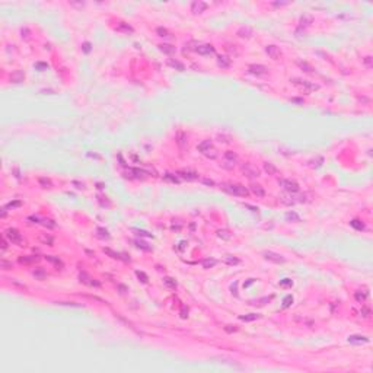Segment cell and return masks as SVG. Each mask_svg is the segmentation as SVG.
I'll return each instance as SVG.
<instances>
[{"mask_svg": "<svg viewBox=\"0 0 373 373\" xmlns=\"http://www.w3.org/2000/svg\"><path fill=\"white\" fill-rule=\"evenodd\" d=\"M223 190H226L227 192H230V194H233V195H238V197H246L248 194H249V191H248L243 185H240V184L223 185Z\"/></svg>", "mask_w": 373, "mask_h": 373, "instance_id": "obj_1", "label": "cell"}, {"mask_svg": "<svg viewBox=\"0 0 373 373\" xmlns=\"http://www.w3.org/2000/svg\"><path fill=\"white\" fill-rule=\"evenodd\" d=\"M5 236H6V239H8L10 243H13V245H22V235L19 233V230H16V229H8V230L5 232Z\"/></svg>", "mask_w": 373, "mask_h": 373, "instance_id": "obj_2", "label": "cell"}, {"mask_svg": "<svg viewBox=\"0 0 373 373\" xmlns=\"http://www.w3.org/2000/svg\"><path fill=\"white\" fill-rule=\"evenodd\" d=\"M240 171H242V174H243L245 176H248V178H258V176H260V169L255 168V166L251 165V163L242 165V166H240Z\"/></svg>", "mask_w": 373, "mask_h": 373, "instance_id": "obj_3", "label": "cell"}, {"mask_svg": "<svg viewBox=\"0 0 373 373\" xmlns=\"http://www.w3.org/2000/svg\"><path fill=\"white\" fill-rule=\"evenodd\" d=\"M279 184H280L286 191H289V192H297V191H299V185H297V182H295V181H290V179H280Z\"/></svg>", "mask_w": 373, "mask_h": 373, "instance_id": "obj_4", "label": "cell"}, {"mask_svg": "<svg viewBox=\"0 0 373 373\" xmlns=\"http://www.w3.org/2000/svg\"><path fill=\"white\" fill-rule=\"evenodd\" d=\"M264 258L268 260V261H271V263H276V264H283V263H286V258H284L283 255L276 254V252H271V251L264 252Z\"/></svg>", "mask_w": 373, "mask_h": 373, "instance_id": "obj_5", "label": "cell"}, {"mask_svg": "<svg viewBox=\"0 0 373 373\" xmlns=\"http://www.w3.org/2000/svg\"><path fill=\"white\" fill-rule=\"evenodd\" d=\"M207 9V3L206 2H201V0H195V2L191 3V12L192 13H203L204 10Z\"/></svg>", "mask_w": 373, "mask_h": 373, "instance_id": "obj_6", "label": "cell"}, {"mask_svg": "<svg viewBox=\"0 0 373 373\" xmlns=\"http://www.w3.org/2000/svg\"><path fill=\"white\" fill-rule=\"evenodd\" d=\"M248 70H249V73H252L255 76H261V74H265L268 69L265 66H263V64H251L249 67H248Z\"/></svg>", "mask_w": 373, "mask_h": 373, "instance_id": "obj_7", "label": "cell"}, {"mask_svg": "<svg viewBox=\"0 0 373 373\" xmlns=\"http://www.w3.org/2000/svg\"><path fill=\"white\" fill-rule=\"evenodd\" d=\"M265 53H267L268 57L273 58V60H277V58L281 56V51H280V48H279L277 45H267V47H265Z\"/></svg>", "mask_w": 373, "mask_h": 373, "instance_id": "obj_8", "label": "cell"}, {"mask_svg": "<svg viewBox=\"0 0 373 373\" xmlns=\"http://www.w3.org/2000/svg\"><path fill=\"white\" fill-rule=\"evenodd\" d=\"M79 280H80L83 284H88V286H96V287L101 286L98 281H95V280H93L89 274H86V273H80V274H79Z\"/></svg>", "mask_w": 373, "mask_h": 373, "instance_id": "obj_9", "label": "cell"}, {"mask_svg": "<svg viewBox=\"0 0 373 373\" xmlns=\"http://www.w3.org/2000/svg\"><path fill=\"white\" fill-rule=\"evenodd\" d=\"M252 34H254V31H252L251 26H240V28L238 29V37H239V38L248 40V38L252 37Z\"/></svg>", "mask_w": 373, "mask_h": 373, "instance_id": "obj_10", "label": "cell"}, {"mask_svg": "<svg viewBox=\"0 0 373 373\" xmlns=\"http://www.w3.org/2000/svg\"><path fill=\"white\" fill-rule=\"evenodd\" d=\"M295 83H296V85H299V86H302V88H305L308 92L316 90V89L319 88L318 85H315V83H312V82H309V80H296Z\"/></svg>", "mask_w": 373, "mask_h": 373, "instance_id": "obj_11", "label": "cell"}, {"mask_svg": "<svg viewBox=\"0 0 373 373\" xmlns=\"http://www.w3.org/2000/svg\"><path fill=\"white\" fill-rule=\"evenodd\" d=\"M24 80H25V73L22 70H16L10 74V82L13 83H22Z\"/></svg>", "mask_w": 373, "mask_h": 373, "instance_id": "obj_12", "label": "cell"}, {"mask_svg": "<svg viewBox=\"0 0 373 373\" xmlns=\"http://www.w3.org/2000/svg\"><path fill=\"white\" fill-rule=\"evenodd\" d=\"M197 53H198V54H201V56H206V54H211V53H214V48H213V45H210V44H203V45H198Z\"/></svg>", "mask_w": 373, "mask_h": 373, "instance_id": "obj_13", "label": "cell"}, {"mask_svg": "<svg viewBox=\"0 0 373 373\" xmlns=\"http://www.w3.org/2000/svg\"><path fill=\"white\" fill-rule=\"evenodd\" d=\"M312 22H313V16H312L310 13H305V15L300 18V26H302V28H308V26H310V25H312Z\"/></svg>", "mask_w": 373, "mask_h": 373, "instance_id": "obj_14", "label": "cell"}, {"mask_svg": "<svg viewBox=\"0 0 373 373\" xmlns=\"http://www.w3.org/2000/svg\"><path fill=\"white\" fill-rule=\"evenodd\" d=\"M178 175H181L182 178H185V179H188V181H192V179L197 178V174H195L194 171H190V169H182V171L178 172Z\"/></svg>", "mask_w": 373, "mask_h": 373, "instance_id": "obj_15", "label": "cell"}, {"mask_svg": "<svg viewBox=\"0 0 373 373\" xmlns=\"http://www.w3.org/2000/svg\"><path fill=\"white\" fill-rule=\"evenodd\" d=\"M210 147H213V143H211V140H203V142H201V143L197 146L198 152H200V153H203V155H204V153H206V152L210 149Z\"/></svg>", "mask_w": 373, "mask_h": 373, "instance_id": "obj_16", "label": "cell"}, {"mask_svg": "<svg viewBox=\"0 0 373 373\" xmlns=\"http://www.w3.org/2000/svg\"><path fill=\"white\" fill-rule=\"evenodd\" d=\"M251 192L255 194L257 197H264L265 195V190L261 185H258V184H252L251 185Z\"/></svg>", "mask_w": 373, "mask_h": 373, "instance_id": "obj_17", "label": "cell"}, {"mask_svg": "<svg viewBox=\"0 0 373 373\" xmlns=\"http://www.w3.org/2000/svg\"><path fill=\"white\" fill-rule=\"evenodd\" d=\"M217 64L222 67V69H227L230 66V58H227L226 56H219L217 57Z\"/></svg>", "mask_w": 373, "mask_h": 373, "instance_id": "obj_18", "label": "cell"}, {"mask_svg": "<svg viewBox=\"0 0 373 373\" xmlns=\"http://www.w3.org/2000/svg\"><path fill=\"white\" fill-rule=\"evenodd\" d=\"M176 143L181 146V147H185L187 146V134L184 131H179L176 134Z\"/></svg>", "mask_w": 373, "mask_h": 373, "instance_id": "obj_19", "label": "cell"}, {"mask_svg": "<svg viewBox=\"0 0 373 373\" xmlns=\"http://www.w3.org/2000/svg\"><path fill=\"white\" fill-rule=\"evenodd\" d=\"M264 169H265V172H267L268 175H276V174L279 172V169H277L271 162H265V163H264Z\"/></svg>", "mask_w": 373, "mask_h": 373, "instance_id": "obj_20", "label": "cell"}, {"mask_svg": "<svg viewBox=\"0 0 373 373\" xmlns=\"http://www.w3.org/2000/svg\"><path fill=\"white\" fill-rule=\"evenodd\" d=\"M159 50L165 54H174L175 53V47L174 45H169V44H162L159 45Z\"/></svg>", "mask_w": 373, "mask_h": 373, "instance_id": "obj_21", "label": "cell"}, {"mask_svg": "<svg viewBox=\"0 0 373 373\" xmlns=\"http://www.w3.org/2000/svg\"><path fill=\"white\" fill-rule=\"evenodd\" d=\"M296 63H297V66H299V67H300V69H302V70H305V72H308V73H312V72H313V67H312V66H310V64H308V63H306V61H302V60H297V61H296Z\"/></svg>", "mask_w": 373, "mask_h": 373, "instance_id": "obj_22", "label": "cell"}, {"mask_svg": "<svg viewBox=\"0 0 373 373\" xmlns=\"http://www.w3.org/2000/svg\"><path fill=\"white\" fill-rule=\"evenodd\" d=\"M224 160H227V162H232V163H235V162L238 160V155H236L235 152H232V150H227V152L224 153Z\"/></svg>", "mask_w": 373, "mask_h": 373, "instance_id": "obj_23", "label": "cell"}, {"mask_svg": "<svg viewBox=\"0 0 373 373\" xmlns=\"http://www.w3.org/2000/svg\"><path fill=\"white\" fill-rule=\"evenodd\" d=\"M348 341L350 342H367L369 341V338L367 337H363V335H351L350 338H348Z\"/></svg>", "mask_w": 373, "mask_h": 373, "instance_id": "obj_24", "label": "cell"}, {"mask_svg": "<svg viewBox=\"0 0 373 373\" xmlns=\"http://www.w3.org/2000/svg\"><path fill=\"white\" fill-rule=\"evenodd\" d=\"M40 261V257H21L19 263L21 264H31V263H37Z\"/></svg>", "mask_w": 373, "mask_h": 373, "instance_id": "obj_25", "label": "cell"}, {"mask_svg": "<svg viewBox=\"0 0 373 373\" xmlns=\"http://www.w3.org/2000/svg\"><path fill=\"white\" fill-rule=\"evenodd\" d=\"M32 276H34L37 280H45V277H47V273H45L42 268H37V270L32 273Z\"/></svg>", "mask_w": 373, "mask_h": 373, "instance_id": "obj_26", "label": "cell"}, {"mask_svg": "<svg viewBox=\"0 0 373 373\" xmlns=\"http://www.w3.org/2000/svg\"><path fill=\"white\" fill-rule=\"evenodd\" d=\"M168 64H169V66H172L174 69L179 70V72H184V70H185L184 64H182V63H179V61H176V60H169V61H168Z\"/></svg>", "mask_w": 373, "mask_h": 373, "instance_id": "obj_27", "label": "cell"}, {"mask_svg": "<svg viewBox=\"0 0 373 373\" xmlns=\"http://www.w3.org/2000/svg\"><path fill=\"white\" fill-rule=\"evenodd\" d=\"M204 156H206V158H208V159H216V158L219 156V152H217L214 147H210V149L204 153Z\"/></svg>", "mask_w": 373, "mask_h": 373, "instance_id": "obj_28", "label": "cell"}, {"mask_svg": "<svg viewBox=\"0 0 373 373\" xmlns=\"http://www.w3.org/2000/svg\"><path fill=\"white\" fill-rule=\"evenodd\" d=\"M217 236H219L220 239H224V240H229V239L232 238L230 232H229V230H226V229H222V230H219V232H217Z\"/></svg>", "mask_w": 373, "mask_h": 373, "instance_id": "obj_29", "label": "cell"}, {"mask_svg": "<svg viewBox=\"0 0 373 373\" xmlns=\"http://www.w3.org/2000/svg\"><path fill=\"white\" fill-rule=\"evenodd\" d=\"M217 264V261L216 260H213V258H207V260H204L203 261V268H211V267H214Z\"/></svg>", "mask_w": 373, "mask_h": 373, "instance_id": "obj_30", "label": "cell"}, {"mask_svg": "<svg viewBox=\"0 0 373 373\" xmlns=\"http://www.w3.org/2000/svg\"><path fill=\"white\" fill-rule=\"evenodd\" d=\"M103 252H105V254H108V255H109L111 258H114V260H119V258H121L118 252H115V251L109 249V248H103Z\"/></svg>", "mask_w": 373, "mask_h": 373, "instance_id": "obj_31", "label": "cell"}, {"mask_svg": "<svg viewBox=\"0 0 373 373\" xmlns=\"http://www.w3.org/2000/svg\"><path fill=\"white\" fill-rule=\"evenodd\" d=\"M117 29H118V31H124V32H127V34H129V32H133V28H131V26H129V25H126L124 22H121V24L118 25V28H117Z\"/></svg>", "mask_w": 373, "mask_h": 373, "instance_id": "obj_32", "label": "cell"}, {"mask_svg": "<svg viewBox=\"0 0 373 373\" xmlns=\"http://www.w3.org/2000/svg\"><path fill=\"white\" fill-rule=\"evenodd\" d=\"M366 297H367V292H364V293L357 292V293H356V300H357V302H360V303H363V302L366 300Z\"/></svg>", "mask_w": 373, "mask_h": 373, "instance_id": "obj_33", "label": "cell"}, {"mask_svg": "<svg viewBox=\"0 0 373 373\" xmlns=\"http://www.w3.org/2000/svg\"><path fill=\"white\" fill-rule=\"evenodd\" d=\"M163 178H165L166 181H171V182H174V184H178V182H179V178H178V176H174L172 174H166Z\"/></svg>", "mask_w": 373, "mask_h": 373, "instance_id": "obj_34", "label": "cell"}, {"mask_svg": "<svg viewBox=\"0 0 373 373\" xmlns=\"http://www.w3.org/2000/svg\"><path fill=\"white\" fill-rule=\"evenodd\" d=\"M0 268L10 270V268H12V263H9V261H6V260H2V261H0Z\"/></svg>", "mask_w": 373, "mask_h": 373, "instance_id": "obj_35", "label": "cell"}, {"mask_svg": "<svg viewBox=\"0 0 373 373\" xmlns=\"http://www.w3.org/2000/svg\"><path fill=\"white\" fill-rule=\"evenodd\" d=\"M224 261H226L227 264H230V265H236V264H239V263H240L238 258H232V257H229V255L224 258Z\"/></svg>", "mask_w": 373, "mask_h": 373, "instance_id": "obj_36", "label": "cell"}, {"mask_svg": "<svg viewBox=\"0 0 373 373\" xmlns=\"http://www.w3.org/2000/svg\"><path fill=\"white\" fill-rule=\"evenodd\" d=\"M165 284L169 286V287H172V289L176 287V281H175L174 279H171V277H166V279H165Z\"/></svg>", "mask_w": 373, "mask_h": 373, "instance_id": "obj_37", "label": "cell"}, {"mask_svg": "<svg viewBox=\"0 0 373 373\" xmlns=\"http://www.w3.org/2000/svg\"><path fill=\"white\" fill-rule=\"evenodd\" d=\"M136 276H137V277L140 279V281H143V283H147V280H149V279H147V276H146L143 271H137V273H136Z\"/></svg>", "mask_w": 373, "mask_h": 373, "instance_id": "obj_38", "label": "cell"}, {"mask_svg": "<svg viewBox=\"0 0 373 373\" xmlns=\"http://www.w3.org/2000/svg\"><path fill=\"white\" fill-rule=\"evenodd\" d=\"M156 32H158L160 37H169V35H171V34L168 32V29H165V28H158Z\"/></svg>", "mask_w": 373, "mask_h": 373, "instance_id": "obj_39", "label": "cell"}, {"mask_svg": "<svg viewBox=\"0 0 373 373\" xmlns=\"http://www.w3.org/2000/svg\"><path fill=\"white\" fill-rule=\"evenodd\" d=\"M40 184H41L44 188H50V187H51V182H50L48 179H45V178H40Z\"/></svg>", "mask_w": 373, "mask_h": 373, "instance_id": "obj_40", "label": "cell"}, {"mask_svg": "<svg viewBox=\"0 0 373 373\" xmlns=\"http://www.w3.org/2000/svg\"><path fill=\"white\" fill-rule=\"evenodd\" d=\"M286 217L289 219V220H295V222H299L300 219H299V216L296 214V213H287L286 214Z\"/></svg>", "mask_w": 373, "mask_h": 373, "instance_id": "obj_41", "label": "cell"}, {"mask_svg": "<svg viewBox=\"0 0 373 373\" xmlns=\"http://www.w3.org/2000/svg\"><path fill=\"white\" fill-rule=\"evenodd\" d=\"M290 102H292V103H297V105H303V103H305V99H302V98H292Z\"/></svg>", "mask_w": 373, "mask_h": 373, "instance_id": "obj_42", "label": "cell"}, {"mask_svg": "<svg viewBox=\"0 0 373 373\" xmlns=\"http://www.w3.org/2000/svg\"><path fill=\"white\" fill-rule=\"evenodd\" d=\"M41 240L45 242V243H48V245H53V243H54V240H53L51 236H41Z\"/></svg>", "mask_w": 373, "mask_h": 373, "instance_id": "obj_43", "label": "cell"}, {"mask_svg": "<svg viewBox=\"0 0 373 373\" xmlns=\"http://www.w3.org/2000/svg\"><path fill=\"white\" fill-rule=\"evenodd\" d=\"M257 318H258V315H255V313H252V315H249V316H240L242 321H254V319H257Z\"/></svg>", "mask_w": 373, "mask_h": 373, "instance_id": "obj_44", "label": "cell"}, {"mask_svg": "<svg viewBox=\"0 0 373 373\" xmlns=\"http://www.w3.org/2000/svg\"><path fill=\"white\" fill-rule=\"evenodd\" d=\"M21 34H22V38H24V40H29V29H28V28H24V29L21 31Z\"/></svg>", "mask_w": 373, "mask_h": 373, "instance_id": "obj_45", "label": "cell"}, {"mask_svg": "<svg viewBox=\"0 0 373 373\" xmlns=\"http://www.w3.org/2000/svg\"><path fill=\"white\" fill-rule=\"evenodd\" d=\"M351 226L356 227V229H358V230L363 229V223H358V220H353V222H351Z\"/></svg>", "mask_w": 373, "mask_h": 373, "instance_id": "obj_46", "label": "cell"}, {"mask_svg": "<svg viewBox=\"0 0 373 373\" xmlns=\"http://www.w3.org/2000/svg\"><path fill=\"white\" fill-rule=\"evenodd\" d=\"M98 233H99V236L101 238H109V235H108V230H105V229H98Z\"/></svg>", "mask_w": 373, "mask_h": 373, "instance_id": "obj_47", "label": "cell"}, {"mask_svg": "<svg viewBox=\"0 0 373 373\" xmlns=\"http://www.w3.org/2000/svg\"><path fill=\"white\" fill-rule=\"evenodd\" d=\"M222 166H223L224 169H232V168L235 166V163H232V162H227V160H224V163H222Z\"/></svg>", "mask_w": 373, "mask_h": 373, "instance_id": "obj_48", "label": "cell"}, {"mask_svg": "<svg viewBox=\"0 0 373 373\" xmlns=\"http://www.w3.org/2000/svg\"><path fill=\"white\" fill-rule=\"evenodd\" d=\"M6 248H8V242H6V236H3L2 238V251H6Z\"/></svg>", "mask_w": 373, "mask_h": 373, "instance_id": "obj_49", "label": "cell"}, {"mask_svg": "<svg viewBox=\"0 0 373 373\" xmlns=\"http://www.w3.org/2000/svg\"><path fill=\"white\" fill-rule=\"evenodd\" d=\"M37 69H41V72H42V70H47V69H48V66H47V64H44V63H37Z\"/></svg>", "mask_w": 373, "mask_h": 373, "instance_id": "obj_50", "label": "cell"}, {"mask_svg": "<svg viewBox=\"0 0 373 373\" xmlns=\"http://www.w3.org/2000/svg\"><path fill=\"white\" fill-rule=\"evenodd\" d=\"M219 139H220V142H224V143H229V142H230V137H229V136H222V134H220Z\"/></svg>", "mask_w": 373, "mask_h": 373, "instance_id": "obj_51", "label": "cell"}, {"mask_svg": "<svg viewBox=\"0 0 373 373\" xmlns=\"http://www.w3.org/2000/svg\"><path fill=\"white\" fill-rule=\"evenodd\" d=\"M369 315H370V310H369L367 308H364V309L361 310V316H363V318H369Z\"/></svg>", "mask_w": 373, "mask_h": 373, "instance_id": "obj_52", "label": "cell"}, {"mask_svg": "<svg viewBox=\"0 0 373 373\" xmlns=\"http://www.w3.org/2000/svg\"><path fill=\"white\" fill-rule=\"evenodd\" d=\"M364 63H366V66H367V67H372V57H370V56H367V57L364 58Z\"/></svg>", "mask_w": 373, "mask_h": 373, "instance_id": "obj_53", "label": "cell"}, {"mask_svg": "<svg viewBox=\"0 0 373 373\" xmlns=\"http://www.w3.org/2000/svg\"><path fill=\"white\" fill-rule=\"evenodd\" d=\"M136 243H137V246H139V248H143V249H146V251H149V249H150L149 246H146V243H142V242H136Z\"/></svg>", "mask_w": 373, "mask_h": 373, "instance_id": "obj_54", "label": "cell"}, {"mask_svg": "<svg viewBox=\"0 0 373 373\" xmlns=\"http://www.w3.org/2000/svg\"><path fill=\"white\" fill-rule=\"evenodd\" d=\"M290 302H293V297H292V296H287V297L284 299V306H289Z\"/></svg>", "mask_w": 373, "mask_h": 373, "instance_id": "obj_55", "label": "cell"}, {"mask_svg": "<svg viewBox=\"0 0 373 373\" xmlns=\"http://www.w3.org/2000/svg\"><path fill=\"white\" fill-rule=\"evenodd\" d=\"M203 182H204L206 185H211V187L214 185V182H213L211 179H207V178H204V179H203Z\"/></svg>", "mask_w": 373, "mask_h": 373, "instance_id": "obj_56", "label": "cell"}, {"mask_svg": "<svg viewBox=\"0 0 373 373\" xmlns=\"http://www.w3.org/2000/svg\"><path fill=\"white\" fill-rule=\"evenodd\" d=\"M47 260H48V261H51V263H56V264H61V263H60V260L53 258V257H47Z\"/></svg>", "mask_w": 373, "mask_h": 373, "instance_id": "obj_57", "label": "cell"}, {"mask_svg": "<svg viewBox=\"0 0 373 373\" xmlns=\"http://www.w3.org/2000/svg\"><path fill=\"white\" fill-rule=\"evenodd\" d=\"M16 206H21V203H19V201H15V203H10L8 207H16Z\"/></svg>", "mask_w": 373, "mask_h": 373, "instance_id": "obj_58", "label": "cell"}, {"mask_svg": "<svg viewBox=\"0 0 373 373\" xmlns=\"http://www.w3.org/2000/svg\"><path fill=\"white\" fill-rule=\"evenodd\" d=\"M274 6H283V5H289L287 2H280V3H273Z\"/></svg>", "mask_w": 373, "mask_h": 373, "instance_id": "obj_59", "label": "cell"}, {"mask_svg": "<svg viewBox=\"0 0 373 373\" xmlns=\"http://www.w3.org/2000/svg\"><path fill=\"white\" fill-rule=\"evenodd\" d=\"M73 184H74V185H77V188H85V185H83V184H80V182H76V181H74Z\"/></svg>", "mask_w": 373, "mask_h": 373, "instance_id": "obj_60", "label": "cell"}, {"mask_svg": "<svg viewBox=\"0 0 373 373\" xmlns=\"http://www.w3.org/2000/svg\"><path fill=\"white\" fill-rule=\"evenodd\" d=\"M289 284H292V281H289V279H286V281L281 283V286H289Z\"/></svg>", "mask_w": 373, "mask_h": 373, "instance_id": "obj_61", "label": "cell"}, {"mask_svg": "<svg viewBox=\"0 0 373 373\" xmlns=\"http://www.w3.org/2000/svg\"><path fill=\"white\" fill-rule=\"evenodd\" d=\"M118 289L121 290V293H126V292H127V289L124 287V286H118Z\"/></svg>", "mask_w": 373, "mask_h": 373, "instance_id": "obj_62", "label": "cell"}, {"mask_svg": "<svg viewBox=\"0 0 373 373\" xmlns=\"http://www.w3.org/2000/svg\"><path fill=\"white\" fill-rule=\"evenodd\" d=\"M85 51H86V53H89V44H88V42L85 44Z\"/></svg>", "mask_w": 373, "mask_h": 373, "instance_id": "obj_63", "label": "cell"}]
</instances>
